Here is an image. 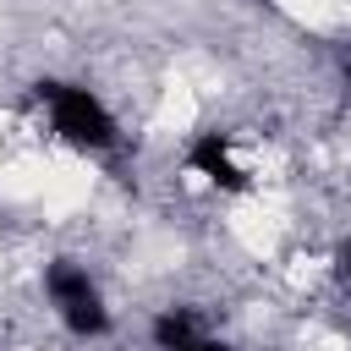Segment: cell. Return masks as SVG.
<instances>
[{
    "label": "cell",
    "mask_w": 351,
    "mask_h": 351,
    "mask_svg": "<svg viewBox=\"0 0 351 351\" xmlns=\"http://www.w3.org/2000/svg\"><path fill=\"white\" fill-rule=\"evenodd\" d=\"M38 99L49 110V126L60 143L71 148H115V115L104 110V99L93 88H77V82H38Z\"/></svg>",
    "instance_id": "6da1fadb"
},
{
    "label": "cell",
    "mask_w": 351,
    "mask_h": 351,
    "mask_svg": "<svg viewBox=\"0 0 351 351\" xmlns=\"http://www.w3.org/2000/svg\"><path fill=\"white\" fill-rule=\"evenodd\" d=\"M44 285H49V296H55V313H60V324H66L77 340H99V335L110 329L104 296L93 291L88 269H77V263H49Z\"/></svg>",
    "instance_id": "7a4b0ae2"
},
{
    "label": "cell",
    "mask_w": 351,
    "mask_h": 351,
    "mask_svg": "<svg viewBox=\"0 0 351 351\" xmlns=\"http://www.w3.org/2000/svg\"><path fill=\"white\" fill-rule=\"evenodd\" d=\"M186 165H192L203 181L225 186V192H247V186H252V181H247V170L230 159V137H225V132H203V137L186 148Z\"/></svg>",
    "instance_id": "3957f363"
},
{
    "label": "cell",
    "mask_w": 351,
    "mask_h": 351,
    "mask_svg": "<svg viewBox=\"0 0 351 351\" xmlns=\"http://www.w3.org/2000/svg\"><path fill=\"white\" fill-rule=\"evenodd\" d=\"M203 329H197V318L186 313V307H165L159 318H154V346L159 351H181V346H192Z\"/></svg>",
    "instance_id": "277c9868"
},
{
    "label": "cell",
    "mask_w": 351,
    "mask_h": 351,
    "mask_svg": "<svg viewBox=\"0 0 351 351\" xmlns=\"http://www.w3.org/2000/svg\"><path fill=\"white\" fill-rule=\"evenodd\" d=\"M181 351H230V346H225V340H208V335H197V340H192V346H181Z\"/></svg>",
    "instance_id": "5b68a950"
},
{
    "label": "cell",
    "mask_w": 351,
    "mask_h": 351,
    "mask_svg": "<svg viewBox=\"0 0 351 351\" xmlns=\"http://www.w3.org/2000/svg\"><path fill=\"white\" fill-rule=\"evenodd\" d=\"M340 274H346V280H351V241H346V247H340Z\"/></svg>",
    "instance_id": "8992f818"
},
{
    "label": "cell",
    "mask_w": 351,
    "mask_h": 351,
    "mask_svg": "<svg viewBox=\"0 0 351 351\" xmlns=\"http://www.w3.org/2000/svg\"><path fill=\"white\" fill-rule=\"evenodd\" d=\"M346 77H351V60H346Z\"/></svg>",
    "instance_id": "52a82bcc"
}]
</instances>
